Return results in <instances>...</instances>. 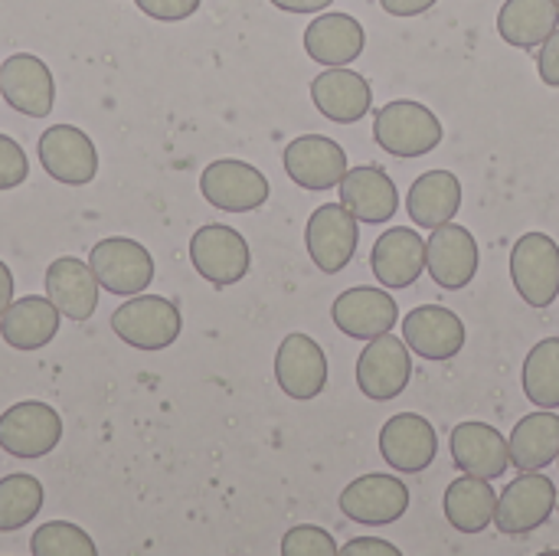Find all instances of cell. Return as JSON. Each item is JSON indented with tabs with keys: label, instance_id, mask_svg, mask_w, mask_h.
I'll use <instances>...</instances> for the list:
<instances>
[{
	"label": "cell",
	"instance_id": "7",
	"mask_svg": "<svg viewBox=\"0 0 559 556\" xmlns=\"http://www.w3.org/2000/svg\"><path fill=\"white\" fill-rule=\"evenodd\" d=\"M200 193L210 206L226 210V213H252L265 206L272 187L269 177L236 157H223L203 167L200 174Z\"/></svg>",
	"mask_w": 559,
	"mask_h": 556
},
{
	"label": "cell",
	"instance_id": "28",
	"mask_svg": "<svg viewBox=\"0 0 559 556\" xmlns=\"http://www.w3.org/2000/svg\"><path fill=\"white\" fill-rule=\"evenodd\" d=\"M508 449L518 472H544L547 465H554L559 456V413L537 406V413L524 416L514 426Z\"/></svg>",
	"mask_w": 559,
	"mask_h": 556
},
{
	"label": "cell",
	"instance_id": "10",
	"mask_svg": "<svg viewBox=\"0 0 559 556\" xmlns=\"http://www.w3.org/2000/svg\"><path fill=\"white\" fill-rule=\"evenodd\" d=\"M357 242H360V226H357V216L344 203L318 206L305 226L308 256L324 275L344 272L357 252Z\"/></svg>",
	"mask_w": 559,
	"mask_h": 556
},
{
	"label": "cell",
	"instance_id": "23",
	"mask_svg": "<svg viewBox=\"0 0 559 556\" xmlns=\"http://www.w3.org/2000/svg\"><path fill=\"white\" fill-rule=\"evenodd\" d=\"M46 298L59 308L62 318L82 324L95 315L98 308V279L88 262H79L72 256H59L46 269Z\"/></svg>",
	"mask_w": 559,
	"mask_h": 556
},
{
	"label": "cell",
	"instance_id": "3",
	"mask_svg": "<svg viewBox=\"0 0 559 556\" xmlns=\"http://www.w3.org/2000/svg\"><path fill=\"white\" fill-rule=\"evenodd\" d=\"M511 282L531 308L559 298V246L547 233H524L511 249Z\"/></svg>",
	"mask_w": 559,
	"mask_h": 556
},
{
	"label": "cell",
	"instance_id": "33",
	"mask_svg": "<svg viewBox=\"0 0 559 556\" xmlns=\"http://www.w3.org/2000/svg\"><path fill=\"white\" fill-rule=\"evenodd\" d=\"M29 554L33 556H98L95 541L69 524V521H49L29 537Z\"/></svg>",
	"mask_w": 559,
	"mask_h": 556
},
{
	"label": "cell",
	"instance_id": "26",
	"mask_svg": "<svg viewBox=\"0 0 559 556\" xmlns=\"http://www.w3.org/2000/svg\"><path fill=\"white\" fill-rule=\"evenodd\" d=\"M59 308L49 298L26 295L10 301V308L0 318V338L13 351H39L59 334Z\"/></svg>",
	"mask_w": 559,
	"mask_h": 556
},
{
	"label": "cell",
	"instance_id": "24",
	"mask_svg": "<svg viewBox=\"0 0 559 556\" xmlns=\"http://www.w3.org/2000/svg\"><path fill=\"white\" fill-rule=\"evenodd\" d=\"M452 462L465 472V475H478V478H501L511 465V449L508 439L488 426V423H459L452 429Z\"/></svg>",
	"mask_w": 559,
	"mask_h": 556
},
{
	"label": "cell",
	"instance_id": "19",
	"mask_svg": "<svg viewBox=\"0 0 559 556\" xmlns=\"http://www.w3.org/2000/svg\"><path fill=\"white\" fill-rule=\"evenodd\" d=\"M403 341L416 357L452 360L465 347V324L452 308L419 305L403 318Z\"/></svg>",
	"mask_w": 559,
	"mask_h": 556
},
{
	"label": "cell",
	"instance_id": "39",
	"mask_svg": "<svg viewBox=\"0 0 559 556\" xmlns=\"http://www.w3.org/2000/svg\"><path fill=\"white\" fill-rule=\"evenodd\" d=\"M439 0H380V7L390 16H423L436 7Z\"/></svg>",
	"mask_w": 559,
	"mask_h": 556
},
{
	"label": "cell",
	"instance_id": "36",
	"mask_svg": "<svg viewBox=\"0 0 559 556\" xmlns=\"http://www.w3.org/2000/svg\"><path fill=\"white\" fill-rule=\"evenodd\" d=\"M138 10L151 20H160V23H180L187 16H193L200 10L203 0H134Z\"/></svg>",
	"mask_w": 559,
	"mask_h": 556
},
{
	"label": "cell",
	"instance_id": "9",
	"mask_svg": "<svg viewBox=\"0 0 559 556\" xmlns=\"http://www.w3.org/2000/svg\"><path fill=\"white\" fill-rule=\"evenodd\" d=\"M62 439V416L39 400H23L0 416V449L13 459H43Z\"/></svg>",
	"mask_w": 559,
	"mask_h": 556
},
{
	"label": "cell",
	"instance_id": "4",
	"mask_svg": "<svg viewBox=\"0 0 559 556\" xmlns=\"http://www.w3.org/2000/svg\"><path fill=\"white\" fill-rule=\"evenodd\" d=\"M88 265L102 292L118 298L141 295L154 282V256L128 236H108L95 242L88 252Z\"/></svg>",
	"mask_w": 559,
	"mask_h": 556
},
{
	"label": "cell",
	"instance_id": "43",
	"mask_svg": "<svg viewBox=\"0 0 559 556\" xmlns=\"http://www.w3.org/2000/svg\"><path fill=\"white\" fill-rule=\"evenodd\" d=\"M557 465H559V456H557Z\"/></svg>",
	"mask_w": 559,
	"mask_h": 556
},
{
	"label": "cell",
	"instance_id": "20",
	"mask_svg": "<svg viewBox=\"0 0 559 556\" xmlns=\"http://www.w3.org/2000/svg\"><path fill=\"white\" fill-rule=\"evenodd\" d=\"M370 269L386 288H409L426 272V239L413 226H393L377 236Z\"/></svg>",
	"mask_w": 559,
	"mask_h": 556
},
{
	"label": "cell",
	"instance_id": "5",
	"mask_svg": "<svg viewBox=\"0 0 559 556\" xmlns=\"http://www.w3.org/2000/svg\"><path fill=\"white\" fill-rule=\"evenodd\" d=\"M557 514V488L544 472H521L501 495L495 528L504 537H527Z\"/></svg>",
	"mask_w": 559,
	"mask_h": 556
},
{
	"label": "cell",
	"instance_id": "13",
	"mask_svg": "<svg viewBox=\"0 0 559 556\" xmlns=\"http://www.w3.org/2000/svg\"><path fill=\"white\" fill-rule=\"evenodd\" d=\"M0 98L26 118H49L56 105V82L49 66L29 52L7 56L0 62Z\"/></svg>",
	"mask_w": 559,
	"mask_h": 556
},
{
	"label": "cell",
	"instance_id": "35",
	"mask_svg": "<svg viewBox=\"0 0 559 556\" xmlns=\"http://www.w3.org/2000/svg\"><path fill=\"white\" fill-rule=\"evenodd\" d=\"M26 177H29V161L23 147L10 134H0V190H16Z\"/></svg>",
	"mask_w": 559,
	"mask_h": 556
},
{
	"label": "cell",
	"instance_id": "37",
	"mask_svg": "<svg viewBox=\"0 0 559 556\" xmlns=\"http://www.w3.org/2000/svg\"><path fill=\"white\" fill-rule=\"evenodd\" d=\"M537 72H540V79H544L550 88H559V26L547 36V43L540 46Z\"/></svg>",
	"mask_w": 559,
	"mask_h": 556
},
{
	"label": "cell",
	"instance_id": "29",
	"mask_svg": "<svg viewBox=\"0 0 559 556\" xmlns=\"http://www.w3.org/2000/svg\"><path fill=\"white\" fill-rule=\"evenodd\" d=\"M445 518L459 534H481L488 524H495V511H498V495L488 485V478L478 475H465L455 478L445 488Z\"/></svg>",
	"mask_w": 559,
	"mask_h": 556
},
{
	"label": "cell",
	"instance_id": "40",
	"mask_svg": "<svg viewBox=\"0 0 559 556\" xmlns=\"http://www.w3.org/2000/svg\"><path fill=\"white\" fill-rule=\"evenodd\" d=\"M269 3L285 13H324L334 0H269Z\"/></svg>",
	"mask_w": 559,
	"mask_h": 556
},
{
	"label": "cell",
	"instance_id": "8",
	"mask_svg": "<svg viewBox=\"0 0 559 556\" xmlns=\"http://www.w3.org/2000/svg\"><path fill=\"white\" fill-rule=\"evenodd\" d=\"M413 377V354L409 344L396 334H380L367 341L364 354L357 357V387L373 403L396 400Z\"/></svg>",
	"mask_w": 559,
	"mask_h": 556
},
{
	"label": "cell",
	"instance_id": "17",
	"mask_svg": "<svg viewBox=\"0 0 559 556\" xmlns=\"http://www.w3.org/2000/svg\"><path fill=\"white\" fill-rule=\"evenodd\" d=\"M406 511L409 488L393 475H360L341 492V514L367 528L396 524Z\"/></svg>",
	"mask_w": 559,
	"mask_h": 556
},
{
	"label": "cell",
	"instance_id": "6",
	"mask_svg": "<svg viewBox=\"0 0 559 556\" xmlns=\"http://www.w3.org/2000/svg\"><path fill=\"white\" fill-rule=\"evenodd\" d=\"M190 262L200 279H206L216 288H226L246 279L252 265V252L239 229L223 223H206L190 239Z\"/></svg>",
	"mask_w": 559,
	"mask_h": 556
},
{
	"label": "cell",
	"instance_id": "38",
	"mask_svg": "<svg viewBox=\"0 0 559 556\" xmlns=\"http://www.w3.org/2000/svg\"><path fill=\"white\" fill-rule=\"evenodd\" d=\"M344 556H400V551L386 541H377V537H357L350 544L341 547Z\"/></svg>",
	"mask_w": 559,
	"mask_h": 556
},
{
	"label": "cell",
	"instance_id": "25",
	"mask_svg": "<svg viewBox=\"0 0 559 556\" xmlns=\"http://www.w3.org/2000/svg\"><path fill=\"white\" fill-rule=\"evenodd\" d=\"M367 46V33L357 16L350 13H321L305 29V52L318 66H350L360 59Z\"/></svg>",
	"mask_w": 559,
	"mask_h": 556
},
{
	"label": "cell",
	"instance_id": "11",
	"mask_svg": "<svg viewBox=\"0 0 559 556\" xmlns=\"http://www.w3.org/2000/svg\"><path fill=\"white\" fill-rule=\"evenodd\" d=\"M478 265H481V252H478L475 236L465 226H459L452 220V223H442L429 233L426 269L439 288H445V292L468 288L478 275Z\"/></svg>",
	"mask_w": 559,
	"mask_h": 556
},
{
	"label": "cell",
	"instance_id": "15",
	"mask_svg": "<svg viewBox=\"0 0 559 556\" xmlns=\"http://www.w3.org/2000/svg\"><path fill=\"white\" fill-rule=\"evenodd\" d=\"M275 383L282 387L285 397L298 400V403H308V400H318L328 387V357H324V347L295 331L288 334L282 344H278V354H275Z\"/></svg>",
	"mask_w": 559,
	"mask_h": 556
},
{
	"label": "cell",
	"instance_id": "22",
	"mask_svg": "<svg viewBox=\"0 0 559 556\" xmlns=\"http://www.w3.org/2000/svg\"><path fill=\"white\" fill-rule=\"evenodd\" d=\"M341 203L357 216V223L383 226L400 210V190H396L393 177L383 167L364 164V167H350L344 174V180H341Z\"/></svg>",
	"mask_w": 559,
	"mask_h": 556
},
{
	"label": "cell",
	"instance_id": "44",
	"mask_svg": "<svg viewBox=\"0 0 559 556\" xmlns=\"http://www.w3.org/2000/svg\"><path fill=\"white\" fill-rule=\"evenodd\" d=\"M557 7H559V0H557Z\"/></svg>",
	"mask_w": 559,
	"mask_h": 556
},
{
	"label": "cell",
	"instance_id": "41",
	"mask_svg": "<svg viewBox=\"0 0 559 556\" xmlns=\"http://www.w3.org/2000/svg\"><path fill=\"white\" fill-rule=\"evenodd\" d=\"M10 301H13V272L7 269V262H0V318L10 308Z\"/></svg>",
	"mask_w": 559,
	"mask_h": 556
},
{
	"label": "cell",
	"instance_id": "18",
	"mask_svg": "<svg viewBox=\"0 0 559 556\" xmlns=\"http://www.w3.org/2000/svg\"><path fill=\"white\" fill-rule=\"evenodd\" d=\"M331 321L341 334H347L354 341H373L396 328L400 308L386 292H380L373 285H357L334 298Z\"/></svg>",
	"mask_w": 559,
	"mask_h": 556
},
{
	"label": "cell",
	"instance_id": "16",
	"mask_svg": "<svg viewBox=\"0 0 559 556\" xmlns=\"http://www.w3.org/2000/svg\"><path fill=\"white\" fill-rule=\"evenodd\" d=\"M285 174L301 187V190H334L341 187L347 167V154L337 141L324 138V134H301L295 138L285 154H282Z\"/></svg>",
	"mask_w": 559,
	"mask_h": 556
},
{
	"label": "cell",
	"instance_id": "27",
	"mask_svg": "<svg viewBox=\"0 0 559 556\" xmlns=\"http://www.w3.org/2000/svg\"><path fill=\"white\" fill-rule=\"evenodd\" d=\"M459 206H462V184L449 170L419 174L406 193V213H409L413 226H423V229L452 223Z\"/></svg>",
	"mask_w": 559,
	"mask_h": 556
},
{
	"label": "cell",
	"instance_id": "1",
	"mask_svg": "<svg viewBox=\"0 0 559 556\" xmlns=\"http://www.w3.org/2000/svg\"><path fill=\"white\" fill-rule=\"evenodd\" d=\"M111 331L128 347L154 354V351H167L170 344H177L183 331V318L170 298L141 292L111 311Z\"/></svg>",
	"mask_w": 559,
	"mask_h": 556
},
{
	"label": "cell",
	"instance_id": "34",
	"mask_svg": "<svg viewBox=\"0 0 559 556\" xmlns=\"http://www.w3.org/2000/svg\"><path fill=\"white\" fill-rule=\"evenodd\" d=\"M341 547L324 528L314 524H298L282 537V556H334Z\"/></svg>",
	"mask_w": 559,
	"mask_h": 556
},
{
	"label": "cell",
	"instance_id": "21",
	"mask_svg": "<svg viewBox=\"0 0 559 556\" xmlns=\"http://www.w3.org/2000/svg\"><path fill=\"white\" fill-rule=\"evenodd\" d=\"M311 102H314V108L328 121L354 125V121H360L370 111L373 88H370V82L360 72H354L347 66H328L311 82Z\"/></svg>",
	"mask_w": 559,
	"mask_h": 556
},
{
	"label": "cell",
	"instance_id": "2",
	"mask_svg": "<svg viewBox=\"0 0 559 556\" xmlns=\"http://www.w3.org/2000/svg\"><path fill=\"white\" fill-rule=\"evenodd\" d=\"M442 121L423 102H390L373 118V141L393 157H423L442 144Z\"/></svg>",
	"mask_w": 559,
	"mask_h": 556
},
{
	"label": "cell",
	"instance_id": "42",
	"mask_svg": "<svg viewBox=\"0 0 559 556\" xmlns=\"http://www.w3.org/2000/svg\"><path fill=\"white\" fill-rule=\"evenodd\" d=\"M557 514H559V492H557Z\"/></svg>",
	"mask_w": 559,
	"mask_h": 556
},
{
	"label": "cell",
	"instance_id": "30",
	"mask_svg": "<svg viewBox=\"0 0 559 556\" xmlns=\"http://www.w3.org/2000/svg\"><path fill=\"white\" fill-rule=\"evenodd\" d=\"M559 26L557 0H504L498 13V33L508 46L534 49Z\"/></svg>",
	"mask_w": 559,
	"mask_h": 556
},
{
	"label": "cell",
	"instance_id": "12",
	"mask_svg": "<svg viewBox=\"0 0 559 556\" xmlns=\"http://www.w3.org/2000/svg\"><path fill=\"white\" fill-rule=\"evenodd\" d=\"M39 164L43 170L69 187H85L98 174V151L92 138L75 125H52L39 134Z\"/></svg>",
	"mask_w": 559,
	"mask_h": 556
},
{
	"label": "cell",
	"instance_id": "32",
	"mask_svg": "<svg viewBox=\"0 0 559 556\" xmlns=\"http://www.w3.org/2000/svg\"><path fill=\"white\" fill-rule=\"evenodd\" d=\"M524 393L540 410H559V338H544L527 354Z\"/></svg>",
	"mask_w": 559,
	"mask_h": 556
},
{
	"label": "cell",
	"instance_id": "14",
	"mask_svg": "<svg viewBox=\"0 0 559 556\" xmlns=\"http://www.w3.org/2000/svg\"><path fill=\"white\" fill-rule=\"evenodd\" d=\"M380 456L393 472L419 475L439 456V436L419 413H396L380 429Z\"/></svg>",
	"mask_w": 559,
	"mask_h": 556
},
{
	"label": "cell",
	"instance_id": "31",
	"mask_svg": "<svg viewBox=\"0 0 559 556\" xmlns=\"http://www.w3.org/2000/svg\"><path fill=\"white\" fill-rule=\"evenodd\" d=\"M43 501H46V492L39 478L23 475V472L0 478V534H13L26 528L43 511Z\"/></svg>",
	"mask_w": 559,
	"mask_h": 556
}]
</instances>
